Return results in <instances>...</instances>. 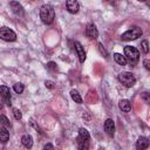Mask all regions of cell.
Wrapping results in <instances>:
<instances>
[{"label": "cell", "mask_w": 150, "mask_h": 150, "mask_svg": "<svg viewBox=\"0 0 150 150\" xmlns=\"http://www.w3.org/2000/svg\"><path fill=\"white\" fill-rule=\"evenodd\" d=\"M124 57H125L127 62H129L131 66H135L139 60V52L136 47L125 46L124 47Z\"/></svg>", "instance_id": "cell-2"}, {"label": "cell", "mask_w": 150, "mask_h": 150, "mask_svg": "<svg viewBox=\"0 0 150 150\" xmlns=\"http://www.w3.org/2000/svg\"><path fill=\"white\" fill-rule=\"evenodd\" d=\"M13 89H14V91H15L16 94H21V93L23 91L25 87H23V84H22L21 82H18V83H15V84L13 86Z\"/></svg>", "instance_id": "cell-21"}, {"label": "cell", "mask_w": 150, "mask_h": 150, "mask_svg": "<svg viewBox=\"0 0 150 150\" xmlns=\"http://www.w3.org/2000/svg\"><path fill=\"white\" fill-rule=\"evenodd\" d=\"M21 143H22V145H23L25 148L30 149V148L33 146V137H32L30 135H23V136L21 137Z\"/></svg>", "instance_id": "cell-14"}, {"label": "cell", "mask_w": 150, "mask_h": 150, "mask_svg": "<svg viewBox=\"0 0 150 150\" xmlns=\"http://www.w3.org/2000/svg\"><path fill=\"white\" fill-rule=\"evenodd\" d=\"M114 60L118 63V64H121V66H125L128 62H127V60H125V57H124V55H122V54H120V53H115L114 54Z\"/></svg>", "instance_id": "cell-17"}, {"label": "cell", "mask_w": 150, "mask_h": 150, "mask_svg": "<svg viewBox=\"0 0 150 150\" xmlns=\"http://www.w3.org/2000/svg\"><path fill=\"white\" fill-rule=\"evenodd\" d=\"M45 86H46V88H48V89H54V88H55V83H54V81H52V80L45 81Z\"/></svg>", "instance_id": "cell-26"}, {"label": "cell", "mask_w": 150, "mask_h": 150, "mask_svg": "<svg viewBox=\"0 0 150 150\" xmlns=\"http://www.w3.org/2000/svg\"><path fill=\"white\" fill-rule=\"evenodd\" d=\"M40 19L45 25H50L53 23L55 19V11L52 5H42L40 8Z\"/></svg>", "instance_id": "cell-1"}, {"label": "cell", "mask_w": 150, "mask_h": 150, "mask_svg": "<svg viewBox=\"0 0 150 150\" xmlns=\"http://www.w3.org/2000/svg\"><path fill=\"white\" fill-rule=\"evenodd\" d=\"M0 39L4 40V41H8V42H12V41H15L16 40V34L13 29H11L9 27H1L0 28Z\"/></svg>", "instance_id": "cell-5"}, {"label": "cell", "mask_w": 150, "mask_h": 150, "mask_svg": "<svg viewBox=\"0 0 150 150\" xmlns=\"http://www.w3.org/2000/svg\"><path fill=\"white\" fill-rule=\"evenodd\" d=\"M143 34V30L141 27H137V26H134L131 27L130 29L125 30L122 35H121V39L123 41H132V40H136L138 38H141Z\"/></svg>", "instance_id": "cell-3"}, {"label": "cell", "mask_w": 150, "mask_h": 150, "mask_svg": "<svg viewBox=\"0 0 150 150\" xmlns=\"http://www.w3.org/2000/svg\"><path fill=\"white\" fill-rule=\"evenodd\" d=\"M0 96L7 105H12V98H11V91L9 88L6 86H0Z\"/></svg>", "instance_id": "cell-6"}, {"label": "cell", "mask_w": 150, "mask_h": 150, "mask_svg": "<svg viewBox=\"0 0 150 150\" xmlns=\"http://www.w3.org/2000/svg\"><path fill=\"white\" fill-rule=\"evenodd\" d=\"M9 139V132L7 131V128L5 127H1L0 128V142L2 144H6Z\"/></svg>", "instance_id": "cell-15"}, {"label": "cell", "mask_w": 150, "mask_h": 150, "mask_svg": "<svg viewBox=\"0 0 150 150\" xmlns=\"http://www.w3.org/2000/svg\"><path fill=\"white\" fill-rule=\"evenodd\" d=\"M47 69H49V70H57V66H56V63L55 62H53V61H50V62H48L47 64Z\"/></svg>", "instance_id": "cell-25"}, {"label": "cell", "mask_w": 150, "mask_h": 150, "mask_svg": "<svg viewBox=\"0 0 150 150\" xmlns=\"http://www.w3.org/2000/svg\"><path fill=\"white\" fill-rule=\"evenodd\" d=\"M104 131L109 136H112L115 134V122H114V120H111V118H107L105 120V122H104Z\"/></svg>", "instance_id": "cell-11"}, {"label": "cell", "mask_w": 150, "mask_h": 150, "mask_svg": "<svg viewBox=\"0 0 150 150\" xmlns=\"http://www.w3.org/2000/svg\"><path fill=\"white\" fill-rule=\"evenodd\" d=\"M118 108H120L122 111H124V112H129V111L131 110V103H130L129 100L123 98V100H121V101L118 102Z\"/></svg>", "instance_id": "cell-13"}, {"label": "cell", "mask_w": 150, "mask_h": 150, "mask_svg": "<svg viewBox=\"0 0 150 150\" xmlns=\"http://www.w3.org/2000/svg\"><path fill=\"white\" fill-rule=\"evenodd\" d=\"M143 64H144V67H145L146 70H150V61H149L148 59H145V60L143 61Z\"/></svg>", "instance_id": "cell-28"}, {"label": "cell", "mask_w": 150, "mask_h": 150, "mask_svg": "<svg viewBox=\"0 0 150 150\" xmlns=\"http://www.w3.org/2000/svg\"><path fill=\"white\" fill-rule=\"evenodd\" d=\"M70 96H71V98H73V101H75L76 103H79V104H81L83 101H82V97H81V95L79 94V91L77 90H75V89H71L70 90Z\"/></svg>", "instance_id": "cell-18"}, {"label": "cell", "mask_w": 150, "mask_h": 150, "mask_svg": "<svg viewBox=\"0 0 150 150\" xmlns=\"http://www.w3.org/2000/svg\"><path fill=\"white\" fill-rule=\"evenodd\" d=\"M9 6H11L12 12H13L15 15H18V16H23V15H25L23 7L21 6L20 2H18V1H11V2H9Z\"/></svg>", "instance_id": "cell-9"}, {"label": "cell", "mask_w": 150, "mask_h": 150, "mask_svg": "<svg viewBox=\"0 0 150 150\" xmlns=\"http://www.w3.org/2000/svg\"><path fill=\"white\" fill-rule=\"evenodd\" d=\"M76 143H77L79 149H81V150H88V149H89L88 139H83V138H81L80 136H77V138H76Z\"/></svg>", "instance_id": "cell-16"}, {"label": "cell", "mask_w": 150, "mask_h": 150, "mask_svg": "<svg viewBox=\"0 0 150 150\" xmlns=\"http://www.w3.org/2000/svg\"><path fill=\"white\" fill-rule=\"evenodd\" d=\"M137 1H139V2H145V1H148V0H137Z\"/></svg>", "instance_id": "cell-31"}, {"label": "cell", "mask_w": 150, "mask_h": 150, "mask_svg": "<svg viewBox=\"0 0 150 150\" xmlns=\"http://www.w3.org/2000/svg\"><path fill=\"white\" fill-rule=\"evenodd\" d=\"M4 108V101L2 100H0V110Z\"/></svg>", "instance_id": "cell-30"}, {"label": "cell", "mask_w": 150, "mask_h": 150, "mask_svg": "<svg viewBox=\"0 0 150 150\" xmlns=\"http://www.w3.org/2000/svg\"><path fill=\"white\" fill-rule=\"evenodd\" d=\"M141 97H142V100H143L145 103H149V102H150V95H149V93H146V91L142 93V94H141Z\"/></svg>", "instance_id": "cell-27"}, {"label": "cell", "mask_w": 150, "mask_h": 150, "mask_svg": "<svg viewBox=\"0 0 150 150\" xmlns=\"http://www.w3.org/2000/svg\"><path fill=\"white\" fill-rule=\"evenodd\" d=\"M86 35H87L89 39H91V40L97 39V36H98V30H97V28H96V26H95L94 23H88V25H87V27H86Z\"/></svg>", "instance_id": "cell-7"}, {"label": "cell", "mask_w": 150, "mask_h": 150, "mask_svg": "<svg viewBox=\"0 0 150 150\" xmlns=\"http://www.w3.org/2000/svg\"><path fill=\"white\" fill-rule=\"evenodd\" d=\"M0 123L2 124V127L5 128H11V121L5 116V115H0Z\"/></svg>", "instance_id": "cell-20"}, {"label": "cell", "mask_w": 150, "mask_h": 150, "mask_svg": "<svg viewBox=\"0 0 150 150\" xmlns=\"http://www.w3.org/2000/svg\"><path fill=\"white\" fill-rule=\"evenodd\" d=\"M79 136L81 137V138H83V139H90V135H89V132H88V130L87 129H84V128H80L79 129Z\"/></svg>", "instance_id": "cell-19"}, {"label": "cell", "mask_w": 150, "mask_h": 150, "mask_svg": "<svg viewBox=\"0 0 150 150\" xmlns=\"http://www.w3.org/2000/svg\"><path fill=\"white\" fill-rule=\"evenodd\" d=\"M117 79H118V81H120L123 86H125V87H128V88L132 87V86L136 83V79H135L134 74L130 73V71H122V73H120L118 76H117Z\"/></svg>", "instance_id": "cell-4"}, {"label": "cell", "mask_w": 150, "mask_h": 150, "mask_svg": "<svg viewBox=\"0 0 150 150\" xmlns=\"http://www.w3.org/2000/svg\"><path fill=\"white\" fill-rule=\"evenodd\" d=\"M66 8L70 14H76L80 9V4L77 0H67L66 1Z\"/></svg>", "instance_id": "cell-8"}, {"label": "cell", "mask_w": 150, "mask_h": 150, "mask_svg": "<svg viewBox=\"0 0 150 150\" xmlns=\"http://www.w3.org/2000/svg\"><path fill=\"white\" fill-rule=\"evenodd\" d=\"M97 48H98V50H100V53L104 56V57H108V52L105 50V48H104V46H103V43H101V42H98L97 43Z\"/></svg>", "instance_id": "cell-22"}, {"label": "cell", "mask_w": 150, "mask_h": 150, "mask_svg": "<svg viewBox=\"0 0 150 150\" xmlns=\"http://www.w3.org/2000/svg\"><path fill=\"white\" fill-rule=\"evenodd\" d=\"M74 47H75V52L79 56V61L81 63H83L86 61V52H84V48L82 47V45L79 42V41H75L74 42Z\"/></svg>", "instance_id": "cell-10"}, {"label": "cell", "mask_w": 150, "mask_h": 150, "mask_svg": "<svg viewBox=\"0 0 150 150\" xmlns=\"http://www.w3.org/2000/svg\"><path fill=\"white\" fill-rule=\"evenodd\" d=\"M13 115L16 120H21V117H22V114H21L20 109H18V108H13Z\"/></svg>", "instance_id": "cell-24"}, {"label": "cell", "mask_w": 150, "mask_h": 150, "mask_svg": "<svg viewBox=\"0 0 150 150\" xmlns=\"http://www.w3.org/2000/svg\"><path fill=\"white\" fill-rule=\"evenodd\" d=\"M141 47H142V52L144 54H148L149 53V45H148V41L146 40H143L141 42Z\"/></svg>", "instance_id": "cell-23"}, {"label": "cell", "mask_w": 150, "mask_h": 150, "mask_svg": "<svg viewBox=\"0 0 150 150\" xmlns=\"http://www.w3.org/2000/svg\"><path fill=\"white\" fill-rule=\"evenodd\" d=\"M149 148V139L144 136H141L136 142V149L137 150H144Z\"/></svg>", "instance_id": "cell-12"}, {"label": "cell", "mask_w": 150, "mask_h": 150, "mask_svg": "<svg viewBox=\"0 0 150 150\" xmlns=\"http://www.w3.org/2000/svg\"><path fill=\"white\" fill-rule=\"evenodd\" d=\"M43 149H54V146L50 143H48V144H45L43 145Z\"/></svg>", "instance_id": "cell-29"}]
</instances>
